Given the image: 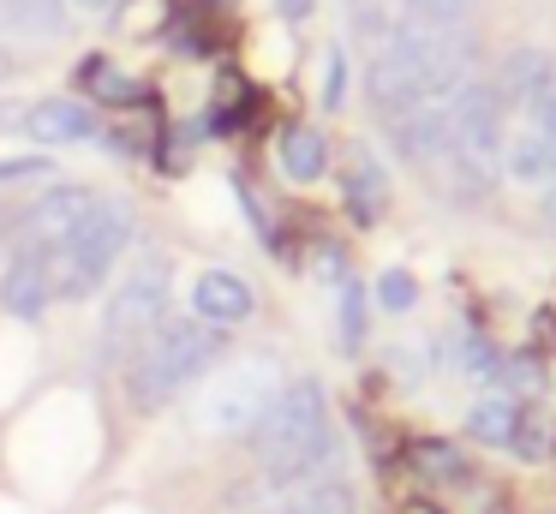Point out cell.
<instances>
[{
  "instance_id": "1",
  "label": "cell",
  "mask_w": 556,
  "mask_h": 514,
  "mask_svg": "<svg viewBox=\"0 0 556 514\" xmlns=\"http://www.w3.org/2000/svg\"><path fill=\"white\" fill-rule=\"evenodd\" d=\"M472 78H479L472 30H389V42L377 48L371 72H365V96L383 120H401L425 102H455Z\"/></svg>"
},
{
  "instance_id": "2",
  "label": "cell",
  "mask_w": 556,
  "mask_h": 514,
  "mask_svg": "<svg viewBox=\"0 0 556 514\" xmlns=\"http://www.w3.org/2000/svg\"><path fill=\"white\" fill-rule=\"evenodd\" d=\"M257 466H264L276 485H305L336 461V425H329V394L317 377H293L276 394L264 418L252 430Z\"/></svg>"
},
{
  "instance_id": "3",
  "label": "cell",
  "mask_w": 556,
  "mask_h": 514,
  "mask_svg": "<svg viewBox=\"0 0 556 514\" xmlns=\"http://www.w3.org/2000/svg\"><path fill=\"white\" fill-rule=\"evenodd\" d=\"M228 347V329L198 317H162L156 335L126 359V389H132V406H162L174 394L198 389L210 377V365Z\"/></svg>"
},
{
  "instance_id": "4",
  "label": "cell",
  "mask_w": 556,
  "mask_h": 514,
  "mask_svg": "<svg viewBox=\"0 0 556 514\" xmlns=\"http://www.w3.org/2000/svg\"><path fill=\"white\" fill-rule=\"evenodd\" d=\"M503 150H508V108L491 78H472L455 96V120H448V150L437 162L448 198H484L503 179Z\"/></svg>"
},
{
  "instance_id": "5",
  "label": "cell",
  "mask_w": 556,
  "mask_h": 514,
  "mask_svg": "<svg viewBox=\"0 0 556 514\" xmlns=\"http://www.w3.org/2000/svg\"><path fill=\"white\" fill-rule=\"evenodd\" d=\"M168 293H174V263L162 258H138L121 281L109 287L102 305V329H97V359L102 365H126L138 347L156 335V323L168 317Z\"/></svg>"
},
{
  "instance_id": "6",
  "label": "cell",
  "mask_w": 556,
  "mask_h": 514,
  "mask_svg": "<svg viewBox=\"0 0 556 514\" xmlns=\"http://www.w3.org/2000/svg\"><path fill=\"white\" fill-rule=\"evenodd\" d=\"M288 389L281 383V365L269 353H252L228 371H210L198 383V401H192V425L204 437H252L257 418L276 406V394Z\"/></svg>"
},
{
  "instance_id": "7",
  "label": "cell",
  "mask_w": 556,
  "mask_h": 514,
  "mask_svg": "<svg viewBox=\"0 0 556 514\" xmlns=\"http://www.w3.org/2000/svg\"><path fill=\"white\" fill-rule=\"evenodd\" d=\"M132 246V210L121 198H97L90 222L54 251V293L61 299H90L102 293V281L114 275L121 251Z\"/></svg>"
},
{
  "instance_id": "8",
  "label": "cell",
  "mask_w": 556,
  "mask_h": 514,
  "mask_svg": "<svg viewBox=\"0 0 556 514\" xmlns=\"http://www.w3.org/2000/svg\"><path fill=\"white\" fill-rule=\"evenodd\" d=\"M503 174L515 186H551L556 179V78L520 108V126L508 131V150H503Z\"/></svg>"
},
{
  "instance_id": "9",
  "label": "cell",
  "mask_w": 556,
  "mask_h": 514,
  "mask_svg": "<svg viewBox=\"0 0 556 514\" xmlns=\"http://www.w3.org/2000/svg\"><path fill=\"white\" fill-rule=\"evenodd\" d=\"M0 305L18 323H37L54 305V251L49 246L18 239V251L7 258V275H0Z\"/></svg>"
},
{
  "instance_id": "10",
  "label": "cell",
  "mask_w": 556,
  "mask_h": 514,
  "mask_svg": "<svg viewBox=\"0 0 556 514\" xmlns=\"http://www.w3.org/2000/svg\"><path fill=\"white\" fill-rule=\"evenodd\" d=\"M97 198H102V191H90V186H49V191H37L30 210H25V234H18V239H37V246L61 251L66 239L90 222Z\"/></svg>"
},
{
  "instance_id": "11",
  "label": "cell",
  "mask_w": 556,
  "mask_h": 514,
  "mask_svg": "<svg viewBox=\"0 0 556 514\" xmlns=\"http://www.w3.org/2000/svg\"><path fill=\"white\" fill-rule=\"evenodd\" d=\"M448 120H455V102H425L413 114L389 120V150L413 167H437L448 150Z\"/></svg>"
},
{
  "instance_id": "12",
  "label": "cell",
  "mask_w": 556,
  "mask_h": 514,
  "mask_svg": "<svg viewBox=\"0 0 556 514\" xmlns=\"http://www.w3.org/2000/svg\"><path fill=\"white\" fill-rule=\"evenodd\" d=\"M257 311V293L245 275L233 269H198L192 281V317L198 323H216V329H233V323H245Z\"/></svg>"
},
{
  "instance_id": "13",
  "label": "cell",
  "mask_w": 556,
  "mask_h": 514,
  "mask_svg": "<svg viewBox=\"0 0 556 514\" xmlns=\"http://www.w3.org/2000/svg\"><path fill=\"white\" fill-rule=\"evenodd\" d=\"M25 131L37 143H54V150H73V143H90L102 131L97 108L73 102V96H49V102H30L25 108Z\"/></svg>"
},
{
  "instance_id": "14",
  "label": "cell",
  "mask_w": 556,
  "mask_h": 514,
  "mask_svg": "<svg viewBox=\"0 0 556 514\" xmlns=\"http://www.w3.org/2000/svg\"><path fill=\"white\" fill-rule=\"evenodd\" d=\"M556 78V60H551V48H508L503 54V66L491 72V84H496V96H503V108L508 114H520V108L532 102V96L544 90V84Z\"/></svg>"
},
{
  "instance_id": "15",
  "label": "cell",
  "mask_w": 556,
  "mask_h": 514,
  "mask_svg": "<svg viewBox=\"0 0 556 514\" xmlns=\"http://www.w3.org/2000/svg\"><path fill=\"white\" fill-rule=\"evenodd\" d=\"M276 162H281V174H288L293 186H312V179H324V167H329V138L317 126H293V131H281Z\"/></svg>"
},
{
  "instance_id": "16",
  "label": "cell",
  "mask_w": 556,
  "mask_h": 514,
  "mask_svg": "<svg viewBox=\"0 0 556 514\" xmlns=\"http://www.w3.org/2000/svg\"><path fill=\"white\" fill-rule=\"evenodd\" d=\"M472 24V0H401L395 30L431 36V30H467Z\"/></svg>"
},
{
  "instance_id": "17",
  "label": "cell",
  "mask_w": 556,
  "mask_h": 514,
  "mask_svg": "<svg viewBox=\"0 0 556 514\" xmlns=\"http://www.w3.org/2000/svg\"><path fill=\"white\" fill-rule=\"evenodd\" d=\"M0 18H7L13 36H25V42H49L66 24V0H0Z\"/></svg>"
},
{
  "instance_id": "18",
  "label": "cell",
  "mask_w": 556,
  "mask_h": 514,
  "mask_svg": "<svg viewBox=\"0 0 556 514\" xmlns=\"http://www.w3.org/2000/svg\"><path fill=\"white\" fill-rule=\"evenodd\" d=\"M515 418H520V406L508 401V394H479V401H472V413H467V437L491 442V449H508Z\"/></svg>"
},
{
  "instance_id": "19",
  "label": "cell",
  "mask_w": 556,
  "mask_h": 514,
  "mask_svg": "<svg viewBox=\"0 0 556 514\" xmlns=\"http://www.w3.org/2000/svg\"><path fill=\"white\" fill-rule=\"evenodd\" d=\"M78 84H85L90 96H102V102H114V108H132V102H144V96H150L138 78H121V72H114L109 60H97V54L78 66Z\"/></svg>"
},
{
  "instance_id": "20",
  "label": "cell",
  "mask_w": 556,
  "mask_h": 514,
  "mask_svg": "<svg viewBox=\"0 0 556 514\" xmlns=\"http://www.w3.org/2000/svg\"><path fill=\"white\" fill-rule=\"evenodd\" d=\"M407 461H413V473L431 478V485H460V478H467V461H460L455 442H413Z\"/></svg>"
},
{
  "instance_id": "21",
  "label": "cell",
  "mask_w": 556,
  "mask_h": 514,
  "mask_svg": "<svg viewBox=\"0 0 556 514\" xmlns=\"http://www.w3.org/2000/svg\"><path fill=\"white\" fill-rule=\"evenodd\" d=\"M383 191H389V179H383V167H377V162H359V167H353L348 203H353V222H359V227L377 222V210H383Z\"/></svg>"
},
{
  "instance_id": "22",
  "label": "cell",
  "mask_w": 556,
  "mask_h": 514,
  "mask_svg": "<svg viewBox=\"0 0 556 514\" xmlns=\"http://www.w3.org/2000/svg\"><path fill=\"white\" fill-rule=\"evenodd\" d=\"M359 341H365V287L353 281H341V311H336V347L341 353H359Z\"/></svg>"
},
{
  "instance_id": "23",
  "label": "cell",
  "mask_w": 556,
  "mask_h": 514,
  "mask_svg": "<svg viewBox=\"0 0 556 514\" xmlns=\"http://www.w3.org/2000/svg\"><path fill=\"white\" fill-rule=\"evenodd\" d=\"M395 12H401V0H348V18L365 42H383L395 30Z\"/></svg>"
},
{
  "instance_id": "24",
  "label": "cell",
  "mask_w": 556,
  "mask_h": 514,
  "mask_svg": "<svg viewBox=\"0 0 556 514\" xmlns=\"http://www.w3.org/2000/svg\"><path fill=\"white\" fill-rule=\"evenodd\" d=\"M508 449H515V454H527V461H544V454H551V418H544V413H532V406H520Z\"/></svg>"
},
{
  "instance_id": "25",
  "label": "cell",
  "mask_w": 556,
  "mask_h": 514,
  "mask_svg": "<svg viewBox=\"0 0 556 514\" xmlns=\"http://www.w3.org/2000/svg\"><path fill=\"white\" fill-rule=\"evenodd\" d=\"M377 305L383 311H413L419 305V281H413L407 269H389L383 281H377Z\"/></svg>"
},
{
  "instance_id": "26",
  "label": "cell",
  "mask_w": 556,
  "mask_h": 514,
  "mask_svg": "<svg viewBox=\"0 0 556 514\" xmlns=\"http://www.w3.org/2000/svg\"><path fill=\"white\" fill-rule=\"evenodd\" d=\"M348 102V54L329 48V66H324V108H341Z\"/></svg>"
},
{
  "instance_id": "27",
  "label": "cell",
  "mask_w": 556,
  "mask_h": 514,
  "mask_svg": "<svg viewBox=\"0 0 556 514\" xmlns=\"http://www.w3.org/2000/svg\"><path fill=\"white\" fill-rule=\"evenodd\" d=\"M42 174H54L49 155H7V162H0V186H13V179H42Z\"/></svg>"
},
{
  "instance_id": "28",
  "label": "cell",
  "mask_w": 556,
  "mask_h": 514,
  "mask_svg": "<svg viewBox=\"0 0 556 514\" xmlns=\"http://www.w3.org/2000/svg\"><path fill=\"white\" fill-rule=\"evenodd\" d=\"M281 7V18H305V12H312V0H276Z\"/></svg>"
},
{
  "instance_id": "29",
  "label": "cell",
  "mask_w": 556,
  "mask_h": 514,
  "mask_svg": "<svg viewBox=\"0 0 556 514\" xmlns=\"http://www.w3.org/2000/svg\"><path fill=\"white\" fill-rule=\"evenodd\" d=\"M544 215H551V227H556V179L544 186Z\"/></svg>"
},
{
  "instance_id": "30",
  "label": "cell",
  "mask_w": 556,
  "mask_h": 514,
  "mask_svg": "<svg viewBox=\"0 0 556 514\" xmlns=\"http://www.w3.org/2000/svg\"><path fill=\"white\" fill-rule=\"evenodd\" d=\"M73 7H85V12H109V7H121V0H73Z\"/></svg>"
},
{
  "instance_id": "31",
  "label": "cell",
  "mask_w": 556,
  "mask_h": 514,
  "mask_svg": "<svg viewBox=\"0 0 556 514\" xmlns=\"http://www.w3.org/2000/svg\"><path fill=\"white\" fill-rule=\"evenodd\" d=\"M401 514H437V509H401Z\"/></svg>"
},
{
  "instance_id": "32",
  "label": "cell",
  "mask_w": 556,
  "mask_h": 514,
  "mask_svg": "<svg viewBox=\"0 0 556 514\" xmlns=\"http://www.w3.org/2000/svg\"><path fill=\"white\" fill-rule=\"evenodd\" d=\"M276 514H300V509H276Z\"/></svg>"
},
{
  "instance_id": "33",
  "label": "cell",
  "mask_w": 556,
  "mask_h": 514,
  "mask_svg": "<svg viewBox=\"0 0 556 514\" xmlns=\"http://www.w3.org/2000/svg\"><path fill=\"white\" fill-rule=\"evenodd\" d=\"M0 239H7V227H0Z\"/></svg>"
}]
</instances>
